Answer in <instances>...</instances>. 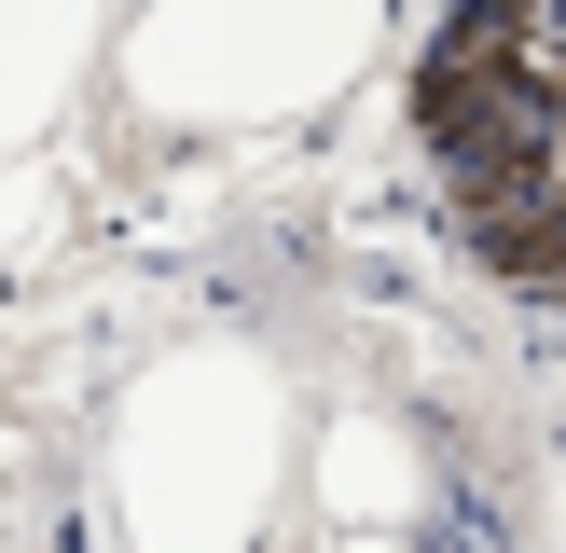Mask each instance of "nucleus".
Returning a JSON list of instances; mask_svg holds the SVG:
<instances>
[{
	"instance_id": "f257e3e1",
	"label": "nucleus",
	"mask_w": 566,
	"mask_h": 553,
	"mask_svg": "<svg viewBox=\"0 0 566 553\" xmlns=\"http://www.w3.org/2000/svg\"><path fill=\"white\" fill-rule=\"evenodd\" d=\"M415 153L484 276L566 291V0H457L429 28Z\"/></svg>"
},
{
	"instance_id": "20e7f679",
	"label": "nucleus",
	"mask_w": 566,
	"mask_h": 553,
	"mask_svg": "<svg viewBox=\"0 0 566 553\" xmlns=\"http://www.w3.org/2000/svg\"><path fill=\"white\" fill-rule=\"evenodd\" d=\"M304 498H318L332 540H401V525H429V457H415V429L387 401H346L318 429V457H304Z\"/></svg>"
},
{
	"instance_id": "0eeeda50",
	"label": "nucleus",
	"mask_w": 566,
	"mask_h": 553,
	"mask_svg": "<svg viewBox=\"0 0 566 553\" xmlns=\"http://www.w3.org/2000/svg\"><path fill=\"white\" fill-rule=\"evenodd\" d=\"M553 525H566V470H553Z\"/></svg>"
},
{
	"instance_id": "423d86ee",
	"label": "nucleus",
	"mask_w": 566,
	"mask_h": 553,
	"mask_svg": "<svg viewBox=\"0 0 566 553\" xmlns=\"http://www.w3.org/2000/svg\"><path fill=\"white\" fill-rule=\"evenodd\" d=\"M28 221H42V180H28V166H14V153H0V249H14V236H28Z\"/></svg>"
},
{
	"instance_id": "f03ea898",
	"label": "nucleus",
	"mask_w": 566,
	"mask_h": 553,
	"mask_svg": "<svg viewBox=\"0 0 566 553\" xmlns=\"http://www.w3.org/2000/svg\"><path fill=\"white\" fill-rule=\"evenodd\" d=\"M276 484H291V374L235 332H193L111 415V525L166 553L263 540Z\"/></svg>"
},
{
	"instance_id": "7ed1b4c3",
	"label": "nucleus",
	"mask_w": 566,
	"mask_h": 553,
	"mask_svg": "<svg viewBox=\"0 0 566 553\" xmlns=\"http://www.w3.org/2000/svg\"><path fill=\"white\" fill-rule=\"evenodd\" d=\"M387 42V0H138L125 14V97L180 138H263L332 111Z\"/></svg>"
},
{
	"instance_id": "39448f33",
	"label": "nucleus",
	"mask_w": 566,
	"mask_h": 553,
	"mask_svg": "<svg viewBox=\"0 0 566 553\" xmlns=\"http://www.w3.org/2000/svg\"><path fill=\"white\" fill-rule=\"evenodd\" d=\"M97 42H111V0H0V153H28L70 111Z\"/></svg>"
}]
</instances>
